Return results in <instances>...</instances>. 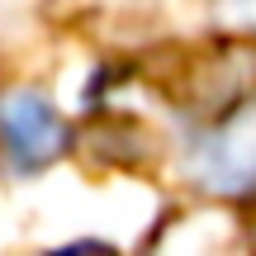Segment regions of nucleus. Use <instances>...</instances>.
<instances>
[{
    "label": "nucleus",
    "instance_id": "nucleus-1",
    "mask_svg": "<svg viewBox=\"0 0 256 256\" xmlns=\"http://www.w3.org/2000/svg\"><path fill=\"white\" fill-rule=\"evenodd\" d=\"M190 171L200 180V190L209 194H256V104H238L218 128L194 142Z\"/></svg>",
    "mask_w": 256,
    "mask_h": 256
},
{
    "label": "nucleus",
    "instance_id": "nucleus-2",
    "mask_svg": "<svg viewBox=\"0 0 256 256\" xmlns=\"http://www.w3.org/2000/svg\"><path fill=\"white\" fill-rule=\"evenodd\" d=\"M66 124L57 119V110L28 86L0 90V152L19 171H38V166L57 162L66 152Z\"/></svg>",
    "mask_w": 256,
    "mask_h": 256
}]
</instances>
